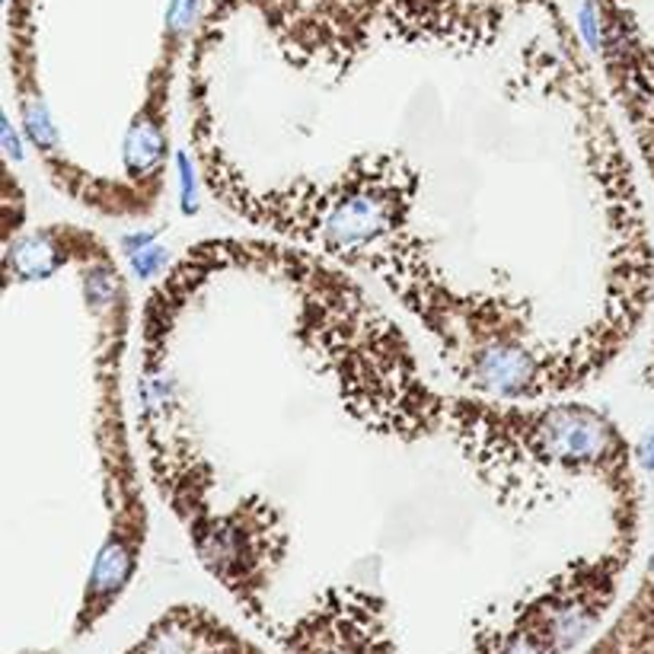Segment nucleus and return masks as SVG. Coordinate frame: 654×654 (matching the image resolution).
<instances>
[{
    "label": "nucleus",
    "mask_w": 654,
    "mask_h": 654,
    "mask_svg": "<svg viewBox=\"0 0 654 654\" xmlns=\"http://www.w3.org/2000/svg\"><path fill=\"white\" fill-rule=\"evenodd\" d=\"M121 654H278L205 603H172Z\"/></svg>",
    "instance_id": "obj_4"
},
{
    "label": "nucleus",
    "mask_w": 654,
    "mask_h": 654,
    "mask_svg": "<svg viewBox=\"0 0 654 654\" xmlns=\"http://www.w3.org/2000/svg\"><path fill=\"white\" fill-rule=\"evenodd\" d=\"M185 112L223 215L368 281L466 389L578 399L649 317L636 166L549 3L386 0L256 64L195 39Z\"/></svg>",
    "instance_id": "obj_2"
},
{
    "label": "nucleus",
    "mask_w": 654,
    "mask_h": 654,
    "mask_svg": "<svg viewBox=\"0 0 654 654\" xmlns=\"http://www.w3.org/2000/svg\"><path fill=\"white\" fill-rule=\"evenodd\" d=\"M639 463H645V466H652L654 470V435L649 437V444L639 450Z\"/></svg>",
    "instance_id": "obj_5"
},
{
    "label": "nucleus",
    "mask_w": 654,
    "mask_h": 654,
    "mask_svg": "<svg viewBox=\"0 0 654 654\" xmlns=\"http://www.w3.org/2000/svg\"><path fill=\"white\" fill-rule=\"evenodd\" d=\"M84 310L93 323V432L103 473L106 534L90 562V575L70 619V639H87L128 594L151 540L148 476L128 432L125 358L131 345V291L112 246L90 227L61 223Z\"/></svg>",
    "instance_id": "obj_3"
},
{
    "label": "nucleus",
    "mask_w": 654,
    "mask_h": 654,
    "mask_svg": "<svg viewBox=\"0 0 654 654\" xmlns=\"http://www.w3.org/2000/svg\"><path fill=\"white\" fill-rule=\"evenodd\" d=\"M134 393L148 486L278 654H581L623 603L619 422L466 389L317 253L185 246L144 294Z\"/></svg>",
    "instance_id": "obj_1"
}]
</instances>
